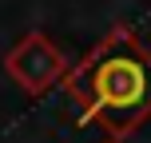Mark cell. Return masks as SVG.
<instances>
[{
	"label": "cell",
	"mask_w": 151,
	"mask_h": 143,
	"mask_svg": "<svg viewBox=\"0 0 151 143\" xmlns=\"http://www.w3.org/2000/svg\"><path fill=\"white\" fill-rule=\"evenodd\" d=\"M96 96L107 111H123V107L143 103V68L139 64H104L96 75Z\"/></svg>",
	"instance_id": "6da1fadb"
}]
</instances>
